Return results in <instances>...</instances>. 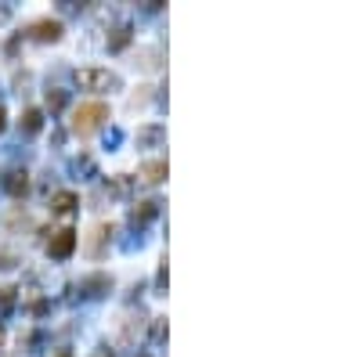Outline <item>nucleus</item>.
I'll return each mask as SVG.
<instances>
[{
	"label": "nucleus",
	"instance_id": "f257e3e1",
	"mask_svg": "<svg viewBox=\"0 0 361 357\" xmlns=\"http://www.w3.org/2000/svg\"><path fill=\"white\" fill-rule=\"evenodd\" d=\"M105 119H109V105L105 101H87V105H80V109L73 112V130L80 137H87V134H94L101 127Z\"/></svg>",
	"mask_w": 361,
	"mask_h": 357
},
{
	"label": "nucleus",
	"instance_id": "f03ea898",
	"mask_svg": "<svg viewBox=\"0 0 361 357\" xmlns=\"http://www.w3.org/2000/svg\"><path fill=\"white\" fill-rule=\"evenodd\" d=\"M73 79H76V87H80V91H98V94H101V91H116V87H119V76H116V73H109V69H80Z\"/></svg>",
	"mask_w": 361,
	"mask_h": 357
},
{
	"label": "nucleus",
	"instance_id": "7ed1b4c3",
	"mask_svg": "<svg viewBox=\"0 0 361 357\" xmlns=\"http://www.w3.org/2000/svg\"><path fill=\"white\" fill-rule=\"evenodd\" d=\"M73 249H76V231H73V227H61V231H54V238L47 242V253H51L54 260H66V257H73Z\"/></svg>",
	"mask_w": 361,
	"mask_h": 357
},
{
	"label": "nucleus",
	"instance_id": "20e7f679",
	"mask_svg": "<svg viewBox=\"0 0 361 357\" xmlns=\"http://www.w3.org/2000/svg\"><path fill=\"white\" fill-rule=\"evenodd\" d=\"M29 33H33V40H44V44H47V40H58V36H61V22H54V18H44V22H36Z\"/></svg>",
	"mask_w": 361,
	"mask_h": 357
},
{
	"label": "nucleus",
	"instance_id": "39448f33",
	"mask_svg": "<svg viewBox=\"0 0 361 357\" xmlns=\"http://www.w3.org/2000/svg\"><path fill=\"white\" fill-rule=\"evenodd\" d=\"M4 188H8V192L18 199V195H26V188H29V174L26 170H11L8 174V181H4Z\"/></svg>",
	"mask_w": 361,
	"mask_h": 357
},
{
	"label": "nucleus",
	"instance_id": "423d86ee",
	"mask_svg": "<svg viewBox=\"0 0 361 357\" xmlns=\"http://www.w3.org/2000/svg\"><path fill=\"white\" fill-rule=\"evenodd\" d=\"M163 177H166V162H163V159H152V162H145V166H141V181L159 184Z\"/></svg>",
	"mask_w": 361,
	"mask_h": 357
},
{
	"label": "nucleus",
	"instance_id": "0eeeda50",
	"mask_svg": "<svg viewBox=\"0 0 361 357\" xmlns=\"http://www.w3.org/2000/svg\"><path fill=\"white\" fill-rule=\"evenodd\" d=\"M156 213H159V202H156V199H145V202H138V206H134V213H131V217H134V224H148Z\"/></svg>",
	"mask_w": 361,
	"mask_h": 357
},
{
	"label": "nucleus",
	"instance_id": "6e6552de",
	"mask_svg": "<svg viewBox=\"0 0 361 357\" xmlns=\"http://www.w3.org/2000/svg\"><path fill=\"white\" fill-rule=\"evenodd\" d=\"M76 195L73 192H58L54 199H51V209H54V213H73V209H76Z\"/></svg>",
	"mask_w": 361,
	"mask_h": 357
},
{
	"label": "nucleus",
	"instance_id": "1a4fd4ad",
	"mask_svg": "<svg viewBox=\"0 0 361 357\" xmlns=\"http://www.w3.org/2000/svg\"><path fill=\"white\" fill-rule=\"evenodd\" d=\"M40 127H44V112H40V109H26V116H22V130H26V134H36Z\"/></svg>",
	"mask_w": 361,
	"mask_h": 357
},
{
	"label": "nucleus",
	"instance_id": "9d476101",
	"mask_svg": "<svg viewBox=\"0 0 361 357\" xmlns=\"http://www.w3.org/2000/svg\"><path fill=\"white\" fill-rule=\"evenodd\" d=\"M47 109H51V112H61V109H66V94H61V91L47 94Z\"/></svg>",
	"mask_w": 361,
	"mask_h": 357
},
{
	"label": "nucleus",
	"instance_id": "9b49d317",
	"mask_svg": "<svg viewBox=\"0 0 361 357\" xmlns=\"http://www.w3.org/2000/svg\"><path fill=\"white\" fill-rule=\"evenodd\" d=\"M138 137H141V141H159V137H163V127H148V130H141Z\"/></svg>",
	"mask_w": 361,
	"mask_h": 357
},
{
	"label": "nucleus",
	"instance_id": "f8f14e48",
	"mask_svg": "<svg viewBox=\"0 0 361 357\" xmlns=\"http://www.w3.org/2000/svg\"><path fill=\"white\" fill-rule=\"evenodd\" d=\"M126 33H131V29H126V26H123V29L116 33V40H112V47H123V44H126Z\"/></svg>",
	"mask_w": 361,
	"mask_h": 357
},
{
	"label": "nucleus",
	"instance_id": "ddd939ff",
	"mask_svg": "<svg viewBox=\"0 0 361 357\" xmlns=\"http://www.w3.org/2000/svg\"><path fill=\"white\" fill-rule=\"evenodd\" d=\"M94 357H112V354H109V350H98V354H94Z\"/></svg>",
	"mask_w": 361,
	"mask_h": 357
},
{
	"label": "nucleus",
	"instance_id": "4468645a",
	"mask_svg": "<svg viewBox=\"0 0 361 357\" xmlns=\"http://www.w3.org/2000/svg\"><path fill=\"white\" fill-rule=\"evenodd\" d=\"M0 130H4V109H0Z\"/></svg>",
	"mask_w": 361,
	"mask_h": 357
},
{
	"label": "nucleus",
	"instance_id": "2eb2a0df",
	"mask_svg": "<svg viewBox=\"0 0 361 357\" xmlns=\"http://www.w3.org/2000/svg\"><path fill=\"white\" fill-rule=\"evenodd\" d=\"M58 357H73V354H69V350H61V354H58Z\"/></svg>",
	"mask_w": 361,
	"mask_h": 357
},
{
	"label": "nucleus",
	"instance_id": "dca6fc26",
	"mask_svg": "<svg viewBox=\"0 0 361 357\" xmlns=\"http://www.w3.org/2000/svg\"><path fill=\"white\" fill-rule=\"evenodd\" d=\"M0 343H4V332H0Z\"/></svg>",
	"mask_w": 361,
	"mask_h": 357
}]
</instances>
